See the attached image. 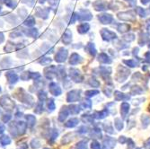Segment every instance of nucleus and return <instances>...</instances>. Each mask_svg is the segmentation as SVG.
<instances>
[{"label": "nucleus", "mask_w": 150, "mask_h": 149, "mask_svg": "<svg viewBox=\"0 0 150 149\" xmlns=\"http://www.w3.org/2000/svg\"><path fill=\"white\" fill-rule=\"evenodd\" d=\"M42 75H40L39 72H31V71H24L23 72V74L21 75L20 78L23 81H28L30 79H33V80H37L39 78H40Z\"/></svg>", "instance_id": "4"}, {"label": "nucleus", "mask_w": 150, "mask_h": 149, "mask_svg": "<svg viewBox=\"0 0 150 149\" xmlns=\"http://www.w3.org/2000/svg\"><path fill=\"white\" fill-rule=\"evenodd\" d=\"M50 12V7H36L35 8V16L37 17L42 18L46 20L49 18V13Z\"/></svg>", "instance_id": "5"}, {"label": "nucleus", "mask_w": 150, "mask_h": 149, "mask_svg": "<svg viewBox=\"0 0 150 149\" xmlns=\"http://www.w3.org/2000/svg\"><path fill=\"white\" fill-rule=\"evenodd\" d=\"M93 137L95 138H98L102 137L101 129H93Z\"/></svg>", "instance_id": "42"}, {"label": "nucleus", "mask_w": 150, "mask_h": 149, "mask_svg": "<svg viewBox=\"0 0 150 149\" xmlns=\"http://www.w3.org/2000/svg\"><path fill=\"white\" fill-rule=\"evenodd\" d=\"M23 35H25L27 37H30V38H37V36L39 35V31L36 28H31V29L27 28L26 29L23 27Z\"/></svg>", "instance_id": "12"}, {"label": "nucleus", "mask_w": 150, "mask_h": 149, "mask_svg": "<svg viewBox=\"0 0 150 149\" xmlns=\"http://www.w3.org/2000/svg\"><path fill=\"white\" fill-rule=\"evenodd\" d=\"M88 84L92 87H98V86H100V82H99L98 80L95 79V78H90L88 80Z\"/></svg>", "instance_id": "38"}, {"label": "nucleus", "mask_w": 150, "mask_h": 149, "mask_svg": "<svg viewBox=\"0 0 150 149\" xmlns=\"http://www.w3.org/2000/svg\"><path fill=\"white\" fill-rule=\"evenodd\" d=\"M85 50H86L88 54H90L91 56H95V54H96V49H95L94 44L92 43V42H89V43H87V44L86 45Z\"/></svg>", "instance_id": "23"}, {"label": "nucleus", "mask_w": 150, "mask_h": 149, "mask_svg": "<svg viewBox=\"0 0 150 149\" xmlns=\"http://www.w3.org/2000/svg\"><path fill=\"white\" fill-rule=\"evenodd\" d=\"M137 149H141V148H137Z\"/></svg>", "instance_id": "59"}, {"label": "nucleus", "mask_w": 150, "mask_h": 149, "mask_svg": "<svg viewBox=\"0 0 150 149\" xmlns=\"http://www.w3.org/2000/svg\"><path fill=\"white\" fill-rule=\"evenodd\" d=\"M123 63L129 66V67H136V66H139V62L136 60V59H124L123 60Z\"/></svg>", "instance_id": "33"}, {"label": "nucleus", "mask_w": 150, "mask_h": 149, "mask_svg": "<svg viewBox=\"0 0 150 149\" xmlns=\"http://www.w3.org/2000/svg\"><path fill=\"white\" fill-rule=\"evenodd\" d=\"M129 29H130V26L127 23H120L117 27L118 32L120 33H124V32L129 31Z\"/></svg>", "instance_id": "30"}, {"label": "nucleus", "mask_w": 150, "mask_h": 149, "mask_svg": "<svg viewBox=\"0 0 150 149\" xmlns=\"http://www.w3.org/2000/svg\"><path fill=\"white\" fill-rule=\"evenodd\" d=\"M123 39L125 40H127V42H132V40H135V35L134 34H126V35H124Z\"/></svg>", "instance_id": "44"}, {"label": "nucleus", "mask_w": 150, "mask_h": 149, "mask_svg": "<svg viewBox=\"0 0 150 149\" xmlns=\"http://www.w3.org/2000/svg\"><path fill=\"white\" fill-rule=\"evenodd\" d=\"M69 77L75 81L76 83H81L83 82L84 77L82 76V74L80 73V71L76 68H70L69 70Z\"/></svg>", "instance_id": "6"}, {"label": "nucleus", "mask_w": 150, "mask_h": 149, "mask_svg": "<svg viewBox=\"0 0 150 149\" xmlns=\"http://www.w3.org/2000/svg\"><path fill=\"white\" fill-rule=\"evenodd\" d=\"M98 61L102 64H111L112 62V59H110V57H109L105 53L100 54V55L98 56Z\"/></svg>", "instance_id": "21"}, {"label": "nucleus", "mask_w": 150, "mask_h": 149, "mask_svg": "<svg viewBox=\"0 0 150 149\" xmlns=\"http://www.w3.org/2000/svg\"><path fill=\"white\" fill-rule=\"evenodd\" d=\"M100 33L102 35L103 40H105V42H111V40H112L117 39L116 33H114L112 31L109 30V29H106V28L102 29L101 32H100Z\"/></svg>", "instance_id": "2"}, {"label": "nucleus", "mask_w": 150, "mask_h": 149, "mask_svg": "<svg viewBox=\"0 0 150 149\" xmlns=\"http://www.w3.org/2000/svg\"><path fill=\"white\" fill-rule=\"evenodd\" d=\"M80 90H73L72 92L69 93V95H67V101H69V102H76L80 98Z\"/></svg>", "instance_id": "17"}, {"label": "nucleus", "mask_w": 150, "mask_h": 149, "mask_svg": "<svg viewBox=\"0 0 150 149\" xmlns=\"http://www.w3.org/2000/svg\"><path fill=\"white\" fill-rule=\"evenodd\" d=\"M142 92H143V90L141 89V87H139V86H133L132 89H131L130 93L132 94V95H138V94L142 93Z\"/></svg>", "instance_id": "37"}, {"label": "nucleus", "mask_w": 150, "mask_h": 149, "mask_svg": "<svg viewBox=\"0 0 150 149\" xmlns=\"http://www.w3.org/2000/svg\"><path fill=\"white\" fill-rule=\"evenodd\" d=\"M116 140L113 138L107 137L103 139V149H112L115 146Z\"/></svg>", "instance_id": "11"}, {"label": "nucleus", "mask_w": 150, "mask_h": 149, "mask_svg": "<svg viewBox=\"0 0 150 149\" xmlns=\"http://www.w3.org/2000/svg\"><path fill=\"white\" fill-rule=\"evenodd\" d=\"M125 141H126V138H125V137H120V142L121 144L125 143Z\"/></svg>", "instance_id": "52"}, {"label": "nucleus", "mask_w": 150, "mask_h": 149, "mask_svg": "<svg viewBox=\"0 0 150 149\" xmlns=\"http://www.w3.org/2000/svg\"><path fill=\"white\" fill-rule=\"evenodd\" d=\"M13 63V61L11 59V58L6 57L0 61V67H1V68H9V67L12 66Z\"/></svg>", "instance_id": "19"}, {"label": "nucleus", "mask_w": 150, "mask_h": 149, "mask_svg": "<svg viewBox=\"0 0 150 149\" xmlns=\"http://www.w3.org/2000/svg\"><path fill=\"white\" fill-rule=\"evenodd\" d=\"M6 79L8 80V82L11 84H16L17 81H18V76L16 72L13 71H7L5 74Z\"/></svg>", "instance_id": "15"}, {"label": "nucleus", "mask_w": 150, "mask_h": 149, "mask_svg": "<svg viewBox=\"0 0 150 149\" xmlns=\"http://www.w3.org/2000/svg\"><path fill=\"white\" fill-rule=\"evenodd\" d=\"M4 4L11 9H15L17 6V0H5Z\"/></svg>", "instance_id": "34"}, {"label": "nucleus", "mask_w": 150, "mask_h": 149, "mask_svg": "<svg viewBox=\"0 0 150 149\" xmlns=\"http://www.w3.org/2000/svg\"><path fill=\"white\" fill-rule=\"evenodd\" d=\"M16 43H15V42H7V44H6V46L4 47V50H5V52H12V51H13V49H15V48H16Z\"/></svg>", "instance_id": "32"}, {"label": "nucleus", "mask_w": 150, "mask_h": 149, "mask_svg": "<svg viewBox=\"0 0 150 149\" xmlns=\"http://www.w3.org/2000/svg\"><path fill=\"white\" fill-rule=\"evenodd\" d=\"M149 111H150V105H149Z\"/></svg>", "instance_id": "58"}, {"label": "nucleus", "mask_w": 150, "mask_h": 149, "mask_svg": "<svg viewBox=\"0 0 150 149\" xmlns=\"http://www.w3.org/2000/svg\"><path fill=\"white\" fill-rule=\"evenodd\" d=\"M146 145H150V138L147 140V142H146Z\"/></svg>", "instance_id": "55"}, {"label": "nucleus", "mask_w": 150, "mask_h": 149, "mask_svg": "<svg viewBox=\"0 0 150 149\" xmlns=\"http://www.w3.org/2000/svg\"><path fill=\"white\" fill-rule=\"evenodd\" d=\"M83 62V58L80 57L77 53H72V55L70 56V59H69V64L72 65V66H76L77 64H80Z\"/></svg>", "instance_id": "16"}, {"label": "nucleus", "mask_w": 150, "mask_h": 149, "mask_svg": "<svg viewBox=\"0 0 150 149\" xmlns=\"http://www.w3.org/2000/svg\"><path fill=\"white\" fill-rule=\"evenodd\" d=\"M5 20L13 25H17L20 23V19L18 18V16H16V15H13V13H8V16L5 17Z\"/></svg>", "instance_id": "13"}, {"label": "nucleus", "mask_w": 150, "mask_h": 149, "mask_svg": "<svg viewBox=\"0 0 150 149\" xmlns=\"http://www.w3.org/2000/svg\"><path fill=\"white\" fill-rule=\"evenodd\" d=\"M130 72L129 69L125 68L124 66H120L118 67V70H117V75H116V80L118 82L121 83V82H125L126 79L128 78V76H129Z\"/></svg>", "instance_id": "1"}, {"label": "nucleus", "mask_w": 150, "mask_h": 149, "mask_svg": "<svg viewBox=\"0 0 150 149\" xmlns=\"http://www.w3.org/2000/svg\"><path fill=\"white\" fill-rule=\"evenodd\" d=\"M141 121H142V125H143V128H146L149 123H150V118L147 116V115H142L141 117Z\"/></svg>", "instance_id": "36"}, {"label": "nucleus", "mask_w": 150, "mask_h": 149, "mask_svg": "<svg viewBox=\"0 0 150 149\" xmlns=\"http://www.w3.org/2000/svg\"><path fill=\"white\" fill-rule=\"evenodd\" d=\"M98 20L103 24H110L113 21V16L110 13H102L98 16Z\"/></svg>", "instance_id": "8"}, {"label": "nucleus", "mask_w": 150, "mask_h": 149, "mask_svg": "<svg viewBox=\"0 0 150 149\" xmlns=\"http://www.w3.org/2000/svg\"><path fill=\"white\" fill-rule=\"evenodd\" d=\"M90 30V24L87 23H83L77 26V32L80 34H86Z\"/></svg>", "instance_id": "18"}, {"label": "nucleus", "mask_w": 150, "mask_h": 149, "mask_svg": "<svg viewBox=\"0 0 150 149\" xmlns=\"http://www.w3.org/2000/svg\"><path fill=\"white\" fill-rule=\"evenodd\" d=\"M91 147H92V149H101V145H100L99 142H97L96 140H94V141L92 142Z\"/></svg>", "instance_id": "43"}, {"label": "nucleus", "mask_w": 150, "mask_h": 149, "mask_svg": "<svg viewBox=\"0 0 150 149\" xmlns=\"http://www.w3.org/2000/svg\"><path fill=\"white\" fill-rule=\"evenodd\" d=\"M22 1V3H23V4H25V5H27L28 6H33V5H34V2H35V0H21Z\"/></svg>", "instance_id": "45"}, {"label": "nucleus", "mask_w": 150, "mask_h": 149, "mask_svg": "<svg viewBox=\"0 0 150 149\" xmlns=\"http://www.w3.org/2000/svg\"><path fill=\"white\" fill-rule=\"evenodd\" d=\"M93 6L94 7V10L96 11H104L108 9V4L103 0H96L93 3Z\"/></svg>", "instance_id": "9"}, {"label": "nucleus", "mask_w": 150, "mask_h": 149, "mask_svg": "<svg viewBox=\"0 0 150 149\" xmlns=\"http://www.w3.org/2000/svg\"><path fill=\"white\" fill-rule=\"evenodd\" d=\"M100 92L98 90H89V91H86V95L87 97H93V96H95L97 95Z\"/></svg>", "instance_id": "41"}, {"label": "nucleus", "mask_w": 150, "mask_h": 149, "mask_svg": "<svg viewBox=\"0 0 150 149\" xmlns=\"http://www.w3.org/2000/svg\"><path fill=\"white\" fill-rule=\"evenodd\" d=\"M23 35V27H21V28L19 29H16L13 30V32H10L9 34V37L11 39H16V38H20Z\"/></svg>", "instance_id": "25"}, {"label": "nucleus", "mask_w": 150, "mask_h": 149, "mask_svg": "<svg viewBox=\"0 0 150 149\" xmlns=\"http://www.w3.org/2000/svg\"><path fill=\"white\" fill-rule=\"evenodd\" d=\"M4 40H5V36H4V33L0 32V43L4 42Z\"/></svg>", "instance_id": "50"}, {"label": "nucleus", "mask_w": 150, "mask_h": 149, "mask_svg": "<svg viewBox=\"0 0 150 149\" xmlns=\"http://www.w3.org/2000/svg\"><path fill=\"white\" fill-rule=\"evenodd\" d=\"M19 52H17L16 53V57L17 58H19L20 59H25L27 57L29 56V52L27 51V49H25V48H23V49H22L21 50H18Z\"/></svg>", "instance_id": "31"}, {"label": "nucleus", "mask_w": 150, "mask_h": 149, "mask_svg": "<svg viewBox=\"0 0 150 149\" xmlns=\"http://www.w3.org/2000/svg\"><path fill=\"white\" fill-rule=\"evenodd\" d=\"M145 57H146V60L148 63H150V51L145 54Z\"/></svg>", "instance_id": "49"}, {"label": "nucleus", "mask_w": 150, "mask_h": 149, "mask_svg": "<svg viewBox=\"0 0 150 149\" xmlns=\"http://www.w3.org/2000/svg\"><path fill=\"white\" fill-rule=\"evenodd\" d=\"M135 11H136V13H137L140 17H146V10L143 9V8H141V7H137Z\"/></svg>", "instance_id": "39"}, {"label": "nucleus", "mask_w": 150, "mask_h": 149, "mask_svg": "<svg viewBox=\"0 0 150 149\" xmlns=\"http://www.w3.org/2000/svg\"><path fill=\"white\" fill-rule=\"evenodd\" d=\"M62 42L64 44L66 45H69L72 42V32L69 30V29H67L63 35H62Z\"/></svg>", "instance_id": "14"}, {"label": "nucleus", "mask_w": 150, "mask_h": 149, "mask_svg": "<svg viewBox=\"0 0 150 149\" xmlns=\"http://www.w3.org/2000/svg\"><path fill=\"white\" fill-rule=\"evenodd\" d=\"M112 89H109V87H106L104 90H103V93H105V95L108 96V97H111L112 96Z\"/></svg>", "instance_id": "47"}, {"label": "nucleus", "mask_w": 150, "mask_h": 149, "mask_svg": "<svg viewBox=\"0 0 150 149\" xmlns=\"http://www.w3.org/2000/svg\"><path fill=\"white\" fill-rule=\"evenodd\" d=\"M118 18L122 21H134L135 16L132 15L130 12H122L118 13Z\"/></svg>", "instance_id": "10"}, {"label": "nucleus", "mask_w": 150, "mask_h": 149, "mask_svg": "<svg viewBox=\"0 0 150 149\" xmlns=\"http://www.w3.org/2000/svg\"><path fill=\"white\" fill-rule=\"evenodd\" d=\"M46 1H49V0H38V2H39L40 5H43Z\"/></svg>", "instance_id": "53"}, {"label": "nucleus", "mask_w": 150, "mask_h": 149, "mask_svg": "<svg viewBox=\"0 0 150 149\" xmlns=\"http://www.w3.org/2000/svg\"><path fill=\"white\" fill-rule=\"evenodd\" d=\"M52 59L49 57H46V56H42V57H40L37 60V62L39 64H40L42 66H48L51 63Z\"/></svg>", "instance_id": "27"}, {"label": "nucleus", "mask_w": 150, "mask_h": 149, "mask_svg": "<svg viewBox=\"0 0 150 149\" xmlns=\"http://www.w3.org/2000/svg\"><path fill=\"white\" fill-rule=\"evenodd\" d=\"M103 127H104V129H105V131H106V132L110 133V134H113V133H114V131H113V128H112V124H111L110 122L105 123V124L103 125Z\"/></svg>", "instance_id": "40"}, {"label": "nucleus", "mask_w": 150, "mask_h": 149, "mask_svg": "<svg viewBox=\"0 0 150 149\" xmlns=\"http://www.w3.org/2000/svg\"><path fill=\"white\" fill-rule=\"evenodd\" d=\"M35 23H36V21L33 16H28L23 20V24L27 27H33Z\"/></svg>", "instance_id": "22"}, {"label": "nucleus", "mask_w": 150, "mask_h": 149, "mask_svg": "<svg viewBox=\"0 0 150 149\" xmlns=\"http://www.w3.org/2000/svg\"><path fill=\"white\" fill-rule=\"evenodd\" d=\"M1 11H2V6H0V13H1Z\"/></svg>", "instance_id": "56"}, {"label": "nucleus", "mask_w": 150, "mask_h": 149, "mask_svg": "<svg viewBox=\"0 0 150 149\" xmlns=\"http://www.w3.org/2000/svg\"><path fill=\"white\" fill-rule=\"evenodd\" d=\"M92 13L88 9H82L77 13V20L83 22V21H90L92 19Z\"/></svg>", "instance_id": "7"}, {"label": "nucleus", "mask_w": 150, "mask_h": 149, "mask_svg": "<svg viewBox=\"0 0 150 149\" xmlns=\"http://www.w3.org/2000/svg\"><path fill=\"white\" fill-rule=\"evenodd\" d=\"M67 55H69V52H67V49H64L63 47L59 48L56 55H55V61L59 62V63H63L66 61Z\"/></svg>", "instance_id": "3"}, {"label": "nucleus", "mask_w": 150, "mask_h": 149, "mask_svg": "<svg viewBox=\"0 0 150 149\" xmlns=\"http://www.w3.org/2000/svg\"><path fill=\"white\" fill-rule=\"evenodd\" d=\"M107 115H108V110L106 109V110H103L101 112H95L94 114L93 115V118L102 119H104Z\"/></svg>", "instance_id": "28"}, {"label": "nucleus", "mask_w": 150, "mask_h": 149, "mask_svg": "<svg viewBox=\"0 0 150 149\" xmlns=\"http://www.w3.org/2000/svg\"><path fill=\"white\" fill-rule=\"evenodd\" d=\"M82 105H83L85 108H88V109H90L91 106H92V102L90 100H84L83 102H82Z\"/></svg>", "instance_id": "46"}, {"label": "nucleus", "mask_w": 150, "mask_h": 149, "mask_svg": "<svg viewBox=\"0 0 150 149\" xmlns=\"http://www.w3.org/2000/svg\"><path fill=\"white\" fill-rule=\"evenodd\" d=\"M148 23H150V19H149V20H148Z\"/></svg>", "instance_id": "57"}, {"label": "nucleus", "mask_w": 150, "mask_h": 149, "mask_svg": "<svg viewBox=\"0 0 150 149\" xmlns=\"http://www.w3.org/2000/svg\"><path fill=\"white\" fill-rule=\"evenodd\" d=\"M114 96H115V100L116 101H123L126 102L127 100L129 99V95H126V94L122 93L119 91H116L114 93Z\"/></svg>", "instance_id": "24"}, {"label": "nucleus", "mask_w": 150, "mask_h": 149, "mask_svg": "<svg viewBox=\"0 0 150 149\" xmlns=\"http://www.w3.org/2000/svg\"><path fill=\"white\" fill-rule=\"evenodd\" d=\"M78 147H79L80 149H87L86 144V143H84V142L80 143V144L78 145Z\"/></svg>", "instance_id": "48"}, {"label": "nucleus", "mask_w": 150, "mask_h": 149, "mask_svg": "<svg viewBox=\"0 0 150 149\" xmlns=\"http://www.w3.org/2000/svg\"><path fill=\"white\" fill-rule=\"evenodd\" d=\"M125 1H127L128 3H129V5H130L131 6H134V5L136 4V2H137L136 0H125Z\"/></svg>", "instance_id": "51"}, {"label": "nucleus", "mask_w": 150, "mask_h": 149, "mask_svg": "<svg viewBox=\"0 0 150 149\" xmlns=\"http://www.w3.org/2000/svg\"><path fill=\"white\" fill-rule=\"evenodd\" d=\"M114 125H115V128H116L117 130H121L122 129H123V122H122L121 119H120V118L115 119Z\"/></svg>", "instance_id": "35"}, {"label": "nucleus", "mask_w": 150, "mask_h": 149, "mask_svg": "<svg viewBox=\"0 0 150 149\" xmlns=\"http://www.w3.org/2000/svg\"><path fill=\"white\" fill-rule=\"evenodd\" d=\"M129 112V104L127 102H123L120 105V114L122 118H126Z\"/></svg>", "instance_id": "20"}, {"label": "nucleus", "mask_w": 150, "mask_h": 149, "mask_svg": "<svg viewBox=\"0 0 150 149\" xmlns=\"http://www.w3.org/2000/svg\"><path fill=\"white\" fill-rule=\"evenodd\" d=\"M17 13H18V16H19V18H21L22 20H24L27 16H29L28 10H27L25 7H20L17 10Z\"/></svg>", "instance_id": "29"}, {"label": "nucleus", "mask_w": 150, "mask_h": 149, "mask_svg": "<svg viewBox=\"0 0 150 149\" xmlns=\"http://www.w3.org/2000/svg\"><path fill=\"white\" fill-rule=\"evenodd\" d=\"M3 26H4V23L1 20H0V27H3Z\"/></svg>", "instance_id": "54"}, {"label": "nucleus", "mask_w": 150, "mask_h": 149, "mask_svg": "<svg viewBox=\"0 0 150 149\" xmlns=\"http://www.w3.org/2000/svg\"><path fill=\"white\" fill-rule=\"evenodd\" d=\"M50 92L54 94V95H59L61 93V89L59 88V86L55 84V83H51L50 85Z\"/></svg>", "instance_id": "26"}]
</instances>
